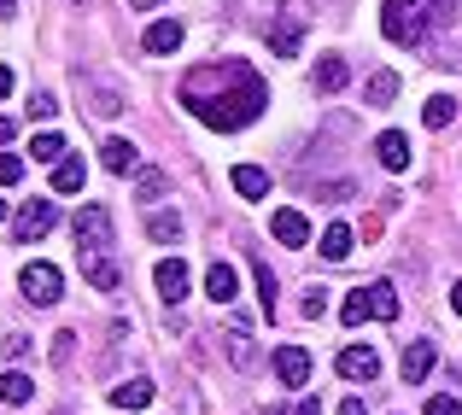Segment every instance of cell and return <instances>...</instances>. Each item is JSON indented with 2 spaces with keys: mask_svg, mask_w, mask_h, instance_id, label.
<instances>
[{
  "mask_svg": "<svg viewBox=\"0 0 462 415\" xmlns=\"http://www.w3.org/2000/svg\"><path fill=\"white\" fill-rule=\"evenodd\" d=\"M30 398H35V381H30V374H18V369L0 374V404H30Z\"/></svg>",
  "mask_w": 462,
  "mask_h": 415,
  "instance_id": "cell-20",
  "label": "cell"
},
{
  "mask_svg": "<svg viewBox=\"0 0 462 415\" xmlns=\"http://www.w3.org/2000/svg\"><path fill=\"white\" fill-rule=\"evenodd\" d=\"M374 152H381L386 170H410V135H398V129H386V135L374 141Z\"/></svg>",
  "mask_w": 462,
  "mask_h": 415,
  "instance_id": "cell-17",
  "label": "cell"
},
{
  "mask_svg": "<svg viewBox=\"0 0 462 415\" xmlns=\"http://www.w3.org/2000/svg\"><path fill=\"white\" fill-rule=\"evenodd\" d=\"M82 275H88L100 292H117V287H124V270H117L106 252H82Z\"/></svg>",
  "mask_w": 462,
  "mask_h": 415,
  "instance_id": "cell-12",
  "label": "cell"
},
{
  "mask_svg": "<svg viewBox=\"0 0 462 415\" xmlns=\"http://www.w3.org/2000/svg\"><path fill=\"white\" fill-rule=\"evenodd\" d=\"M299 42H305V12H275V23H270V53L275 59H299Z\"/></svg>",
  "mask_w": 462,
  "mask_h": 415,
  "instance_id": "cell-6",
  "label": "cell"
},
{
  "mask_svg": "<svg viewBox=\"0 0 462 415\" xmlns=\"http://www.w3.org/2000/svg\"><path fill=\"white\" fill-rule=\"evenodd\" d=\"M433 374V346L428 339H410L404 346V386H421Z\"/></svg>",
  "mask_w": 462,
  "mask_h": 415,
  "instance_id": "cell-15",
  "label": "cell"
},
{
  "mask_svg": "<svg viewBox=\"0 0 462 415\" xmlns=\"http://www.w3.org/2000/svg\"><path fill=\"white\" fill-rule=\"evenodd\" d=\"M398 94V77L393 70H381V77H369V106H386Z\"/></svg>",
  "mask_w": 462,
  "mask_h": 415,
  "instance_id": "cell-30",
  "label": "cell"
},
{
  "mask_svg": "<svg viewBox=\"0 0 462 415\" xmlns=\"http://www.w3.org/2000/svg\"><path fill=\"white\" fill-rule=\"evenodd\" d=\"M23 181V158L18 152H0V188H18Z\"/></svg>",
  "mask_w": 462,
  "mask_h": 415,
  "instance_id": "cell-31",
  "label": "cell"
},
{
  "mask_svg": "<svg viewBox=\"0 0 462 415\" xmlns=\"http://www.w3.org/2000/svg\"><path fill=\"white\" fill-rule=\"evenodd\" d=\"M6 94H12V70L0 65V100H6Z\"/></svg>",
  "mask_w": 462,
  "mask_h": 415,
  "instance_id": "cell-40",
  "label": "cell"
},
{
  "mask_svg": "<svg viewBox=\"0 0 462 415\" xmlns=\"http://www.w3.org/2000/svg\"><path fill=\"white\" fill-rule=\"evenodd\" d=\"M129 6H135V12H152V6H158V0H129Z\"/></svg>",
  "mask_w": 462,
  "mask_h": 415,
  "instance_id": "cell-43",
  "label": "cell"
},
{
  "mask_svg": "<svg viewBox=\"0 0 462 415\" xmlns=\"http://www.w3.org/2000/svg\"><path fill=\"white\" fill-rule=\"evenodd\" d=\"M18 287H23V299H30V304H59V287H65V275H59L53 263H23Z\"/></svg>",
  "mask_w": 462,
  "mask_h": 415,
  "instance_id": "cell-5",
  "label": "cell"
},
{
  "mask_svg": "<svg viewBox=\"0 0 462 415\" xmlns=\"http://www.w3.org/2000/svg\"><path fill=\"white\" fill-rule=\"evenodd\" d=\"M53 112H59L53 94H30V117H53Z\"/></svg>",
  "mask_w": 462,
  "mask_h": 415,
  "instance_id": "cell-35",
  "label": "cell"
},
{
  "mask_svg": "<svg viewBox=\"0 0 462 415\" xmlns=\"http://www.w3.org/2000/svg\"><path fill=\"white\" fill-rule=\"evenodd\" d=\"M0 357H6V363L30 357V339H23V334H6V339H0Z\"/></svg>",
  "mask_w": 462,
  "mask_h": 415,
  "instance_id": "cell-32",
  "label": "cell"
},
{
  "mask_svg": "<svg viewBox=\"0 0 462 415\" xmlns=\"http://www.w3.org/2000/svg\"><path fill=\"white\" fill-rule=\"evenodd\" d=\"M346 82H351V65H346V59H316V88H322V94H339Z\"/></svg>",
  "mask_w": 462,
  "mask_h": 415,
  "instance_id": "cell-18",
  "label": "cell"
},
{
  "mask_svg": "<svg viewBox=\"0 0 462 415\" xmlns=\"http://www.w3.org/2000/svg\"><path fill=\"white\" fill-rule=\"evenodd\" d=\"M252 275H258V304H263V316H275V275H270V263H252Z\"/></svg>",
  "mask_w": 462,
  "mask_h": 415,
  "instance_id": "cell-28",
  "label": "cell"
},
{
  "mask_svg": "<svg viewBox=\"0 0 462 415\" xmlns=\"http://www.w3.org/2000/svg\"><path fill=\"white\" fill-rule=\"evenodd\" d=\"M0 223H6V199H0Z\"/></svg>",
  "mask_w": 462,
  "mask_h": 415,
  "instance_id": "cell-45",
  "label": "cell"
},
{
  "mask_svg": "<svg viewBox=\"0 0 462 415\" xmlns=\"http://www.w3.org/2000/svg\"><path fill=\"white\" fill-rule=\"evenodd\" d=\"M12 6H18V0H0V18H12Z\"/></svg>",
  "mask_w": 462,
  "mask_h": 415,
  "instance_id": "cell-44",
  "label": "cell"
},
{
  "mask_svg": "<svg viewBox=\"0 0 462 415\" xmlns=\"http://www.w3.org/2000/svg\"><path fill=\"white\" fill-rule=\"evenodd\" d=\"M147 235H152V240H164V246H170V240H181V217H170V211H158V217H152V223H147Z\"/></svg>",
  "mask_w": 462,
  "mask_h": 415,
  "instance_id": "cell-29",
  "label": "cell"
},
{
  "mask_svg": "<svg viewBox=\"0 0 462 415\" xmlns=\"http://www.w3.org/2000/svg\"><path fill=\"white\" fill-rule=\"evenodd\" d=\"M445 23H457V0H386L381 6V35L393 47H421Z\"/></svg>",
  "mask_w": 462,
  "mask_h": 415,
  "instance_id": "cell-2",
  "label": "cell"
},
{
  "mask_svg": "<svg viewBox=\"0 0 462 415\" xmlns=\"http://www.w3.org/2000/svg\"><path fill=\"white\" fill-rule=\"evenodd\" d=\"M228 357H235L240 363V369H252V363H258V351H252V334H246V327H228Z\"/></svg>",
  "mask_w": 462,
  "mask_h": 415,
  "instance_id": "cell-26",
  "label": "cell"
},
{
  "mask_svg": "<svg viewBox=\"0 0 462 415\" xmlns=\"http://www.w3.org/2000/svg\"><path fill=\"white\" fill-rule=\"evenodd\" d=\"M70 6H88V0H70Z\"/></svg>",
  "mask_w": 462,
  "mask_h": 415,
  "instance_id": "cell-46",
  "label": "cell"
},
{
  "mask_svg": "<svg viewBox=\"0 0 462 415\" xmlns=\"http://www.w3.org/2000/svg\"><path fill=\"white\" fill-rule=\"evenodd\" d=\"M270 363H275V381L282 386H305L310 381V351L305 346H282Z\"/></svg>",
  "mask_w": 462,
  "mask_h": 415,
  "instance_id": "cell-8",
  "label": "cell"
},
{
  "mask_svg": "<svg viewBox=\"0 0 462 415\" xmlns=\"http://www.w3.org/2000/svg\"><path fill=\"white\" fill-rule=\"evenodd\" d=\"M100 158H106V170H117V176H129L141 152H135V146H129V141H117V135H112V141L100 146Z\"/></svg>",
  "mask_w": 462,
  "mask_h": 415,
  "instance_id": "cell-21",
  "label": "cell"
},
{
  "mask_svg": "<svg viewBox=\"0 0 462 415\" xmlns=\"http://www.w3.org/2000/svg\"><path fill=\"white\" fill-rule=\"evenodd\" d=\"M228 188H235L240 199H263V193H270V170H258V164H235V170H228Z\"/></svg>",
  "mask_w": 462,
  "mask_h": 415,
  "instance_id": "cell-13",
  "label": "cell"
},
{
  "mask_svg": "<svg viewBox=\"0 0 462 415\" xmlns=\"http://www.w3.org/2000/svg\"><path fill=\"white\" fill-rule=\"evenodd\" d=\"M451 304H457V316H462V281H457V287H451Z\"/></svg>",
  "mask_w": 462,
  "mask_h": 415,
  "instance_id": "cell-42",
  "label": "cell"
},
{
  "mask_svg": "<svg viewBox=\"0 0 462 415\" xmlns=\"http://www.w3.org/2000/svg\"><path fill=\"white\" fill-rule=\"evenodd\" d=\"M322 404H316V398H299V404H287V410H270V415H316Z\"/></svg>",
  "mask_w": 462,
  "mask_h": 415,
  "instance_id": "cell-36",
  "label": "cell"
},
{
  "mask_svg": "<svg viewBox=\"0 0 462 415\" xmlns=\"http://www.w3.org/2000/svg\"><path fill=\"white\" fill-rule=\"evenodd\" d=\"M152 281H158V299H170V304L188 299V263H181V258H164L152 270Z\"/></svg>",
  "mask_w": 462,
  "mask_h": 415,
  "instance_id": "cell-11",
  "label": "cell"
},
{
  "mask_svg": "<svg viewBox=\"0 0 462 415\" xmlns=\"http://www.w3.org/2000/svg\"><path fill=\"white\" fill-rule=\"evenodd\" d=\"M117 228H112V211L106 205H82L77 211V246L82 252H112Z\"/></svg>",
  "mask_w": 462,
  "mask_h": 415,
  "instance_id": "cell-4",
  "label": "cell"
},
{
  "mask_svg": "<svg viewBox=\"0 0 462 415\" xmlns=\"http://www.w3.org/2000/svg\"><path fill=\"white\" fill-rule=\"evenodd\" d=\"M322 258H328V263H346V258H351V228H346V223H334V228L322 235Z\"/></svg>",
  "mask_w": 462,
  "mask_h": 415,
  "instance_id": "cell-25",
  "label": "cell"
},
{
  "mask_svg": "<svg viewBox=\"0 0 462 415\" xmlns=\"http://www.w3.org/2000/svg\"><path fill=\"white\" fill-rule=\"evenodd\" d=\"M428 415H462V398H451V392L428 398Z\"/></svg>",
  "mask_w": 462,
  "mask_h": 415,
  "instance_id": "cell-34",
  "label": "cell"
},
{
  "mask_svg": "<svg viewBox=\"0 0 462 415\" xmlns=\"http://www.w3.org/2000/svg\"><path fill=\"white\" fill-rule=\"evenodd\" d=\"M112 404H117V410H147V404H152V381H124V386H112Z\"/></svg>",
  "mask_w": 462,
  "mask_h": 415,
  "instance_id": "cell-19",
  "label": "cell"
},
{
  "mask_svg": "<svg viewBox=\"0 0 462 415\" xmlns=\"http://www.w3.org/2000/svg\"><path fill=\"white\" fill-rule=\"evenodd\" d=\"M451 117H457V100H451V94H433V100L421 106V124H428V129H451Z\"/></svg>",
  "mask_w": 462,
  "mask_h": 415,
  "instance_id": "cell-23",
  "label": "cell"
},
{
  "mask_svg": "<svg viewBox=\"0 0 462 415\" xmlns=\"http://www.w3.org/2000/svg\"><path fill=\"white\" fill-rule=\"evenodd\" d=\"M181 106H188L199 124L235 135V129L258 124V112L270 106V82H263L246 59H223V65H199V70L181 77Z\"/></svg>",
  "mask_w": 462,
  "mask_h": 415,
  "instance_id": "cell-1",
  "label": "cell"
},
{
  "mask_svg": "<svg viewBox=\"0 0 462 415\" xmlns=\"http://www.w3.org/2000/svg\"><path fill=\"white\" fill-rule=\"evenodd\" d=\"M299 310H305L310 322H316V316L328 310V287H310V292H305V304H299Z\"/></svg>",
  "mask_w": 462,
  "mask_h": 415,
  "instance_id": "cell-33",
  "label": "cell"
},
{
  "mask_svg": "<svg viewBox=\"0 0 462 415\" xmlns=\"http://www.w3.org/2000/svg\"><path fill=\"white\" fill-rule=\"evenodd\" d=\"M339 374H346V381H374V374H381L374 346H346L339 351Z\"/></svg>",
  "mask_w": 462,
  "mask_h": 415,
  "instance_id": "cell-9",
  "label": "cell"
},
{
  "mask_svg": "<svg viewBox=\"0 0 462 415\" xmlns=\"http://www.w3.org/2000/svg\"><path fill=\"white\" fill-rule=\"evenodd\" d=\"M53 223H59V205H53V199H30V205L18 211V240L30 246V240H42Z\"/></svg>",
  "mask_w": 462,
  "mask_h": 415,
  "instance_id": "cell-7",
  "label": "cell"
},
{
  "mask_svg": "<svg viewBox=\"0 0 462 415\" xmlns=\"http://www.w3.org/2000/svg\"><path fill=\"white\" fill-rule=\"evenodd\" d=\"M82 88H88V100H94V112H100V117L124 112V94H117V88H106V82H94V77H82Z\"/></svg>",
  "mask_w": 462,
  "mask_h": 415,
  "instance_id": "cell-22",
  "label": "cell"
},
{
  "mask_svg": "<svg viewBox=\"0 0 462 415\" xmlns=\"http://www.w3.org/2000/svg\"><path fill=\"white\" fill-rule=\"evenodd\" d=\"M30 152H35V164H65V141L59 135H35Z\"/></svg>",
  "mask_w": 462,
  "mask_h": 415,
  "instance_id": "cell-27",
  "label": "cell"
},
{
  "mask_svg": "<svg viewBox=\"0 0 462 415\" xmlns=\"http://www.w3.org/2000/svg\"><path fill=\"white\" fill-rule=\"evenodd\" d=\"M339 415H369V410H363L357 398H346V404H339Z\"/></svg>",
  "mask_w": 462,
  "mask_h": 415,
  "instance_id": "cell-39",
  "label": "cell"
},
{
  "mask_svg": "<svg viewBox=\"0 0 462 415\" xmlns=\"http://www.w3.org/2000/svg\"><path fill=\"white\" fill-rule=\"evenodd\" d=\"M82 181H88L82 158H65V164H53V188H59V193H82Z\"/></svg>",
  "mask_w": 462,
  "mask_h": 415,
  "instance_id": "cell-24",
  "label": "cell"
},
{
  "mask_svg": "<svg viewBox=\"0 0 462 415\" xmlns=\"http://www.w3.org/2000/svg\"><path fill=\"white\" fill-rule=\"evenodd\" d=\"M12 129H18V124H12V117H0V146L12 141Z\"/></svg>",
  "mask_w": 462,
  "mask_h": 415,
  "instance_id": "cell-41",
  "label": "cell"
},
{
  "mask_svg": "<svg viewBox=\"0 0 462 415\" xmlns=\"http://www.w3.org/2000/svg\"><path fill=\"white\" fill-rule=\"evenodd\" d=\"M393 322L398 316V292H393V281H369V287H357L346 304H339V322L346 327H357V322Z\"/></svg>",
  "mask_w": 462,
  "mask_h": 415,
  "instance_id": "cell-3",
  "label": "cell"
},
{
  "mask_svg": "<svg viewBox=\"0 0 462 415\" xmlns=\"http://www.w3.org/2000/svg\"><path fill=\"white\" fill-rule=\"evenodd\" d=\"M141 47H147V53H176L181 47V23L176 18H158L147 35H141Z\"/></svg>",
  "mask_w": 462,
  "mask_h": 415,
  "instance_id": "cell-16",
  "label": "cell"
},
{
  "mask_svg": "<svg viewBox=\"0 0 462 415\" xmlns=\"http://www.w3.org/2000/svg\"><path fill=\"white\" fill-rule=\"evenodd\" d=\"M205 292H211L217 304H235V292H240V275H235V263H223V258H217L211 270H205Z\"/></svg>",
  "mask_w": 462,
  "mask_h": 415,
  "instance_id": "cell-14",
  "label": "cell"
},
{
  "mask_svg": "<svg viewBox=\"0 0 462 415\" xmlns=\"http://www.w3.org/2000/svg\"><path fill=\"white\" fill-rule=\"evenodd\" d=\"M270 235L282 240V246H305V240H310V223L293 211V205H282V211H270Z\"/></svg>",
  "mask_w": 462,
  "mask_h": 415,
  "instance_id": "cell-10",
  "label": "cell"
},
{
  "mask_svg": "<svg viewBox=\"0 0 462 415\" xmlns=\"http://www.w3.org/2000/svg\"><path fill=\"white\" fill-rule=\"evenodd\" d=\"M141 193H147V199H158V193H164V176H158V170H147V176H141Z\"/></svg>",
  "mask_w": 462,
  "mask_h": 415,
  "instance_id": "cell-37",
  "label": "cell"
},
{
  "mask_svg": "<svg viewBox=\"0 0 462 415\" xmlns=\"http://www.w3.org/2000/svg\"><path fill=\"white\" fill-rule=\"evenodd\" d=\"M70 339L77 334H53V363H70Z\"/></svg>",
  "mask_w": 462,
  "mask_h": 415,
  "instance_id": "cell-38",
  "label": "cell"
}]
</instances>
